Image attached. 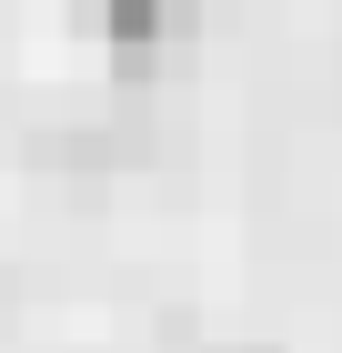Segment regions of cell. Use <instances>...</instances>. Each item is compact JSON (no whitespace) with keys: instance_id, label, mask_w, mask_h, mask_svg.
I'll list each match as a JSON object with an SVG mask.
<instances>
[{"instance_id":"6da1fadb","label":"cell","mask_w":342,"mask_h":353,"mask_svg":"<svg viewBox=\"0 0 342 353\" xmlns=\"http://www.w3.org/2000/svg\"><path fill=\"white\" fill-rule=\"evenodd\" d=\"M191 10H202V0H91V21H101L121 51H161V41H182Z\"/></svg>"}]
</instances>
